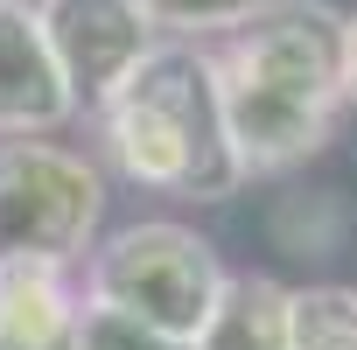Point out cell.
Wrapping results in <instances>:
<instances>
[{
    "label": "cell",
    "instance_id": "3957f363",
    "mask_svg": "<svg viewBox=\"0 0 357 350\" xmlns=\"http://www.w3.org/2000/svg\"><path fill=\"white\" fill-rule=\"evenodd\" d=\"M105 218V175L77 147L8 140L0 147V273L43 266L63 273L91 252Z\"/></svg>",
    "mask_w": 357,
    "mask_h": 350
},
{
    "label": "cell",
    "instance_id": "7a4b0ae2",
    "mask_svg": "<svg viewBox=\"0 0 357 350\" xmlns=\"http://www.w3.org/2000/svg\"><path fill=\"white\" fill-rule=\"evenodd\" d=\"M225 280L231 273L218 266V245L190 225H175V218L126 225L91 252V301L154 329V336H168V343H197Z\"/></svg>",
    "mask_w": 357,
    "mask_h": 350
},
{
    "label": "cell",
    "instance_id": "277c9868",
    "mask_svg": "<svg viewBox=\"0 0 357 350\" xmlns=\"http://www.w3.org/2000/svg\"><path fill=\"white\" fill-rule=\"evenodd\" d=\"M211 63L315 105H343V15L329 0H259L238 29H225Z\"/></svg>",
    "mask_w": 357,
    "mask_h": 350
},
{
    "label": "cell",
    "instance_id": "ba28073f",
    "mask_svg": "<svg viewBox=\"0 0 357 350\" xmlns=\"http://www.w3.org/2000/svg\"><path fill=\"white\" fill-rule=\"evenodd\" d=\"M77 308L84 301L63 287V273H0V350H77Z\"/></svg>",
    "mask_w": 357,
    "mask_h": 350
},
{
    "label": "cell",
    "instance_id": "6da1fadb",
    "mask_svg": "<svg viewBox=\"0 0 357 350\" xmlns=\"http://www.w3.org/2000/svg\"><path fill=\"white\" fill-rule=\"evenodd\" d=\"M98 133L126 183L183 197V204H225L238 197L245 168L225 133L218 70L197 43H154L112 98H98Z\"/></svg>",
    "mask_w": 357,
    "mask_h": 350
},
{
    "label": "cell",
    "instance_id": "52a82bcc",
    "mask_svg": "<svg viewBox=\"0 0 357 350\" xmlns=\"http://www.w3.org/2000/svg\"><path fill=\"white\" fill-rule=\"evenodd\" d=\"M190 350H294V287H280L273 273L225 280V294Z\"/></svg>",
    "mask_w": 357,
    "mask_h": 350
},
{
    "label": "cell",
    "instance_id": "30bf717a",
    "mask_svg": "<svg viewBox=\"0 0 357 350\" xmlns=\"http://www.w3.org/2000/svg\"><path fill=\"white\" fill-rule=\"evenodd\" d=\"M294 350H357V287H294Z\"/></svg>",
    "mask_w": 357,
    "mask_h": 350
},
{
    "label": "cell",
    "instance_id": "4fadbf2b",
    "mask_svg": "<svg viewBox=\"0 0 357 350\" xmlns=\"http://www.w3.org/2000/svg\"><path fill=\"white\" fill-rule=\"evenodd\" d=\"M343 105H357V8L343 15Z\"/></svg>",
    "mask_w": 357,
    "mask_h": 350
},
{
    "label": "cell",
    "instance_id": "7c38bea8",
    "mask_svg": "<svg viewBox=\"0 0 357 350\" xmlns=\"http://www.w3.org/2000/svg\"><path fill=\"white\" fill-rule=\"evenodd\" d=\"M77 350H190V343H168V336H154V329H140V322L84 301L77 308Z\"/></svg>",
    "mask_w": 357,
    "mask_h": 350
},
{
    "label": "cell",
    "instance_id": "8992f818",
    "mask_svg": "<svg viewBox=\"0 0 357 350\" xmlns=\"http://www.w3.org/2000/svg\"><path fill=\"white\" fill-rule=\"evenodd\" d=\"M77 112V91L56 70V50L43 36L36 0H0V133L43 140Z\"/></svg>",
    "mask_w": 357,
    "mask_h": 350
},
{
    "label": "cell",
    "instance_id": "9c48e42d",
    "mask_svg": "<svg viewBox=\"0 0 357 350\" xmlns=\"http://www.w3.org/2000/svg\"><path fill=\"white\" fill-rule=\"evenodd\" d=\"M273 238L301 259H329L343 238H350V204L343 190H287L273 204Z\"/></svg>",
    "mask_w": 357,
    "mask_h": 350
},
{
    "label": "cell",
    "instance_id": "8fae6325",
    "mask_svg": "<svg viewBox=\"0 0 357 350\" xmlns=\"http://www.w3.org/2000/svg\"><path fill=\"white\" fill-rule=\"evenodd\" d=\"M140 8H147L154 36H168V43H197V36H225V29H238L259 0H140Z\"/></svg>",
    "mask_w": 357,
    "mask_h": 350
},
{
    "label": "cell",
    "instance_id": "5b68a950",
    "mask_svg": "<svg viewBox=\"0 0 357 350\" xmlns=\"http://www.w3.org/2000/svg\"><path fill=\"white\" fill-rule=\"evenodd\" d=\"M43 36L56 50V70L77 98H112L126 84V70L161 43L140 0H36Z\"/></svg>",
    "mask_w": 357,
    "mask_h": 350
}]
</instances>
